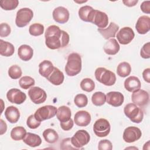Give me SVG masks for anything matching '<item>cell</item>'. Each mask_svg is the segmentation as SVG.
<instances>
[{
    "mask_svg": "<svg viewBox=\"0 0 150 150\" xmlns=\"http://www.w3.org/2000/svg\"><path fill=\"white\" fill-rule=\"evenodd\" d=\"M44 26L39 23H35L32 24L29 28L30 35L34 36L42 35L44 32Z\"/></svg>",
    "mask_w": 150,
    "mask_h": 150,
    "instance_id": "34",
    "label": "cell"
},
{
    "mask_svg": "<svg viewBox=\"0 0 150 150\" xmlns=\"http://www.w3.org/2000/svg\"><path fill=\"white\" fill-rule=\"evenodd\" d=\"M94 9L90 6L85 5L81 6L78 12L80 19L84 22H91Z\"/></svg>",
    "mask_w": 150,
    "mask_h": 150,
    "instance_id": "27",
    "label": "cell"
},
{
    "mask_svg": "<svg viewBox=\"0 0 150 150\" xmlns=\"http://www.w3.org/2000/svg\"><path fill=\"white\" fill-rule=\"evenodd\" d=\"M46 79L52 84L54 86H59L63 83L64 76L62 71H61L58 68L54 67L53 72Z\"/></svg>",
    "mask_w": 150,
    "mask_h": 150,
    "instance_id": "25",
    "label": "cell"
},
{
    "mask_svg": "<svg viewBox=\"0 0 150 150\" xmlns=\"http://www.w3.org/2000/svg\"><path fill=\"white\" fill-rule=\"evenodd\" d=\"M81 58L77 53H72L68 56L64 67L66 73L69 76H74L81 70Z\"/></svg>",
    "mask_w": 150,
    "mask_h": 150,
    "instance_id": "2",
    "label": "cell"
},
{
    "mask_svg": "<svg viewBox=\"0 0 150 150\" xmlns=\"http://www.w3.org/2000/svg\"><path fill=\"white\" fill-rule=\"evenodd\" d=\"M140 55L144 59H149L150 57V43L147 42L142 47L140 51Z\"/></svg>",
    "mask_w": 150,
    "mask_h": 150,
    "instance_id": "43",
    "label": "cell"
},
{
    "mask_svg": "<svg viewBox=\"0 0 150 150\" xmlns=\"http://www.w3.org/2000/svg\"><path fill=\"white\" fill-rule=\"evenodd\" d=\"M91 23L97 26L98 28H105L108 23V17L105 12L94 9Z\"/></svg>",
    "mask_w": 150,
    "mask_h": 150,
    "instance_id": "14",
    "label": "cell"
},
{
    "mask_svg": "<svg viewBox=\"0 0 150 150\" xmlns=\"http://www.w3.org/2000/svg\"><path fill=\"white\" fill-rule=\"evenodd\" d=\"M74 103L75 105L79 108L84 107L88 103L87 97L84 94H78L74 98Z\"/></svg>",
    "mask_w": 150,
    "mask_h": 150,
    "instance_id": "39",
    "label": "cell"
},
{
    "mask_svg": "<svg viewBox=\"0 0 150 150\" xmlns=\"http://www.w3.org/2000/svg\"><path fill=\"white\" fill-rule=\"evenodd\" d=\"M1 122V135H3L4 133L6 132V129H7V125L5 122L2 119L0 120Z\"/></svg>",
    "mask_w": 150,
    "mask_h": 150,
    "instance_id": "49",
    "label": "cell"
},
{
    "mask_svg": "<svg viewBox=\"0 0 150 150\" xmlns=\"http://www.w3.org/2000/svg\"><path fill=\"white\" fill-rule=\"evenodd\" d=\"M41 124V122L38 121L35 115L32 114L28 117L26 120V125L30 129H36L38 128Z\"/></svg>",
    "mask_w": 150,
    "mask_h": 150,
    "instance_id": "40",
    "label": "cell"
},
{
    "mask_svg": "<svg viewBox=\"0 0 150 150\" xmlns=\"http://www.w3.org/2000/svg\"><path fill=\"white\" fill-rule=\"evenodd\" d=\"M118 42L121 45L129 44L134 38L135 33L130 27H124L121 28L117 34Z\"/></svg>",
    "mask_w": 150,
    "mask_h": 150,
    "instance_id": "11",
    "label": "cell"
},
{
    "mask_svg": "<svg viewBox=\"0 0 150 150\" xmlns=\"http://www.w3.org/2000/svg\"><path fill=\"white\" fill-rule=\"evenodd\" d=\"M15 52L13 45L6 41L2 39L0 40V54L1 55L5 57L11 56Z\"/></svg>",
    "mask_w": 150,
    "mask_h": 150,
    "instance_id": "29",
    "label": "cell"
},
{
    "mask_svg": "<svg viewBox=\"0 0 150 150\" xmlns=\"http://www.w3.org/2000/svg\"><path fill=\"white\" fill-rule=\"evenodd\" d=\"M120 46L117 40L114 38L110 39L104 45V52L108 55H115L120 50Z\"/></svg>",
    "mask_w": 150,
    "mask_h": 150,
    "instance_id": "21",
    "label": "cell"
},
{
    "mask_svg": "<svg viewBox=\"0 0 150 150\" xmlns=\"http://www.w3.org/2000/svg\"><path fill=\"white\" fill-rule=\"evenodd\" d=\"M33 17V12L28 8H23L19 9L16 13L15 23L19 28L26 26Z\"/></svg>",
    "mask_w": 150,
    "mask_h": 150,
    "instance_id": "5",
    "label": "cell"
},
{
    "mask_svg": "<svg viewBox=\"0 0 150 150\" xmlns=\"http://www.w3.org/2000/svg\"><path fill=\"white\" fill-rule=\"evenodd\" d=\"M19 84L22 88L26 90L34 86L35 81L30 76H23L19 80Z\"/></svg>",
    "mask_w": 150,
    "mask_h": 150,
    "instance_id": "37",
    "label": "cell"
},
{
    "mask_svg": "<svg viewBox=\"0 0 150 150\" xmlns=\"http://www.w3.org/2000/svg\"><path fill=\"white\" fill-rule=\"evenodd\" d=\"M22 74L21 68L18 65H12L8 69V75L12 79H18L21 77Z\"/></svg>",
    "mask_w": 150,
    "mask_h": 150,
    "instance_id": "38",
    "label": "cell"
},
{
    "mask_svg": "<svg viewBox=\"0 0 150 150\" xmlns=\"http://www.w3.org/2000/svg\"><path fill=\"white\" fill-rule=\"evenodd\" d=\"M119 26L114 22H111L108 26L106 28H98L97 30L103 36L105 39H108L111 38H114L118 30H119Z\"/></svg>",
    "mask_w": 150,
    "mask_h": 150,
    "instance_id": "19",
    "label": "cell"
},
{
    "mask_svg": "<svg viewBox=\"0 0 150 150\" xmlns=\"http://www.w3.org/2000/svg\"><path fill=\"white\" fill-rule=\"evenodd\" d=\"M52 15L54 21L62 24L67 22L70 17L69 11L63 6H58L53 11Z\"/></svg>",
    "mask_w": 150,
    "mask_h": 150,
    "instance_id": "15",
    "label": "cell"
},
{
    "mask_svg": "<svg viewBox=\"0 0 150 150\" xmlns=\"http://www.w3.org/2000/svg\"><path fill=\"white\" fill-rule=\"evenodd\" d=\"M111 129L109 121L105 118H100L96 121L93 125V131L98 137L107 136Z\"/></svg>",
    "mask_w": 150,
    "mask_h": 150,
    "instance_id": "8",
    "label": "cell"
},
{
    "mask_svg": "<svg viewBox=\"0 0 150 150\" xmlns=\"http://www.w3.org/2000/svg\"><path fill=\"white\" fill-rule=\"evenodd\" d=\"M43 137L45 140L50 144L56 142L59 139V135L57 132L52 128H47L43 132Z\"/></svg>",
    "mask_w": 150,
    "mask_h": 150,
    "instance_id": "31",
    "label": "cell"
},
{
    "mask_svg": "<svg viewBox=\"0 0 150 150\" xmlns=\"http://www.w3.org/2000/svg\"><path fill=\"white\" fill-rule=\"evenodd\" d=\"M11 32L10 26L6 23H2L0 25V36L6 37L9 35Z\"/></svg>",
    "mask_w": 150,
    "mask_h": 150,
    "instance_id": "42",
    "label": "cell"
},
{
    "mask_svg": "<svg viewBox=\"0 0 150 150\" xmlns=\"http://www.w3.org/2000/svg\"><path fill=\"white\" fill-rule=\"evenodd\" d=\"M131 100L134 104L139 107L146 105L149 102V96L146 91L139 89L132 93Z\"/></svg>",
    "mask_w": 150,
    "mask_h": 150,
    "instance_id": "12",
    "label": "cell"
},
{
    "mask_svg": "<svg viewBox=\"0 0 150 150\" xmlns=\"http://www.w3.org/2000/svg\"><path fill=\"white\" fill-rule=\"evenodd\" d=\"M96 80L107 86H111L116 82L115 73L104 67H98L94 72Z\"/></svg>",
    "mask_w": 150,
    "mask_h": 150,
    "instance_id": "3",
    "label": "cell"
},
{
    "mask_svg": "<svg viewBox=\"0 0 150 150\" xmlns=\"http://www.w3.org/2000/svg\"><path fill=\"white\" fill-rule=\"evenodd\" d=\"M124 101V97L123 94L118 91H110L106 94V102L113 106L120 107Z\"/></svg>",
    "mask_w": 150,
    "mask_h": 150,
    "instance_id": "16",
    "label": "cell"
},
{
    "mask_svg": "<svg viewBox=\"0 0 150 150\" xmlns=\"http://www.w3.org/2000/svg\"><path fill=\"white\" fill-rule=\"evenodd\" d=\"M45 38L46 46L52 50L66 47L70 40L69 34L56 25H50L46 29Z\"/></svg>",
    "mask_w": 150,
    "mask_h": 150,
    "instance_id": "1",
    "label": "cell"
},
{
    "mask_svg": "<svg viewBox=\"0 0 150 150\" xmlns=\"http://www.w3.org/2000/svg\"><path fill=\"white\" fill-rule=\"evenodd\" d=\"M81 88L86 92H91L95 88L94 81L90 78L83 79L80 82Z\"/></svg>",
    "mask_w": 150,
    "mask_h": 150,
    "instance_id": "35",
    "label": "cell"
},
{
    "mask_svg": "<svg viewBox=\"0 0 150 150\" xmlns=\"http://www.w3.org/2000/svg\"><path fill=\"white\" fill-rule=\"evenodd\" d=\"M18 54L21 60L26 62L32 58L33 50L30 46L28 45H22L18 48Z\"/></svg>",
    "mask_w": 150,
    "mask_h": 150,
    "instance_id": "23",
    "label": "cell"
},
{
    "mask_svg": "<svg viewBox=\"0 0 150 150\" xmlns=\"http://www.w3.org/2000/svg\"><path fill=\"white\" fill-rule=\"evenodd\" d=\"M91 101L96 106L103 105L106 101V95L101 91L95 92L92 95Z\"/></svg>",
    "mask_w": 150,
    "mask_h": 150,
    "instance_id": "33",
    "label": "cell"
},
{
    "mask_svg": "<svg viewBox=\"0 0 150 150\" xmlns=\"http://www.w3.org/2000/svg\"><path fill=\"white\" fill-rule=\"evenodd\" d=\"M135 29L139 34L144 35L148 33L150 29V18L146 15L140 16L135 24Z\"/></svg>",
    "mask_w": 150,
    "mask_h": 150,
    "instance_id": "17",
    "label": "cell"
},
{
    "mask_svg": "<svg viewBox=\"0 0 150 150\" xmlns=\"http://www.w3.org/2000/svg\"><path fill=\"white\" fill-rule=\"evenodd\" d=\"M98 149L99 150H111L112 149V145L108 139H102L98 142Z\"/></svg>",
    "mask_w": 150,
    "mask_h": 150,
    "instance_id": "41",
    "label": "cell"
},
{
    "mask_svg": "<svg viewBox=\"0 0 150 150\" xmlns=\"http://www.w3.org/2000/svg\"><path fill=\"white\" fill-rule=\"evenodd\" d=\"M54 68V67L50 61L45 60L39 64V73L42 76L47 78L53 72Z\"/></svg>",
    "mask_w": 150,
    "mask_h": 150,
    "instance_id": "24",
    "label": "cell"
},
{
    "mask_svg": "<svg viewBox=\"0 0 150 150\" xmlns=\"http://www.w3.org/2000/svg\"><path fill=\"white\" fill-rule=\"evenodd\" d=\"M124 87L129 92H134L141 88V84L139 79L135 76H130L124 81Z\"/></svg>",
    "mask_w": 150,
    "mask_h": 150,
    "instance_id": "20",
    "label": "cell"
},
{
    "mask_svg": "<svg viewBox=\"0 0 150 150\" xmlns=\"http://www.w3.org/2000/svg\"><path fill=\"white\" fill-rule=\"evenodd\" d=\"M28 96L30 100L36 104L44 103L47 98L46 91L39 87H32L28 91Z\"/></svg>",
    "mask_w": 150,
    "mask_h": 150,
    "instance_id": "9",
    "label": "cell"
},
{
    "mask_svg": "<svg viewBox=\"0 0 150 150\" xmlns=\"http://www.w3.org/2000/svg\"><path fill=\"white\" fill-rule=\"evenodd\" d=\"M26 133V130L24 127L21 126L15 127L11 131V137L15 141H19L23 139Z\"/></svg>",
    "mask_w": 150,
    "mask_h": 150,
    "instance_id": "30",
    "label": "cell"
},
{
    "mask_svg": "<svg viewBox=\"0 0 150 150\" xmlns=\"http://www.w3.org/2000/svg\"><path fill=\"white\" fill-rule=\"evenodd\" d=\"M142 77L144 80L148 83H150V69H145L142 72Z\"/></svg>",
    "mask_w": 150,
    "mask_h": 150,
    "instance_id": "47",
    "label": "cell"
},
{
    "mask_svg": "<svg viewBox=\"0 0 150 150\" xmlns=\"http://www.w3.org/2000/svg\"><path fill=\"white\" fill-rule=\"evenodd\" d=\"M90 139V136L88 132L84 129H80L71 138V142L75 148L79 149L87 145Z\"/></svg>",
    "mask_w": 150,
    "mask_h": 150,
    "instance_id": "7",
    "label": "cell"
},
{
    "mask_svg": "<svg viewBox=\"0 0 150 150\" xmlns=\"http://www.w3.org/2000/svg\"><path fill=\"white\" fill-rule=\"evenodd\" d=\"M138 1V0H124L122 1V2L124 4L127 6L129 7H132L135 6L137 3Z\"/></svg>",
    "mask_w": 150,
    "mask_h": 150,
    "instance_id": "48",
    "label": "cell"
},
{
    "mask_svg": "<svg viewBox=\"0 0 150 150\" xmlns=\"http://www.w3.org/2000/svg\"><path fill=\"white\" fill-rule=\"evenodd\" d=\"M140 8L141 11L144 13L149 14L150 13V1H146L142 2L140 6Z\"/></svg>",
    "mask_w": 150,
    "mask_h": 150,
    "instance_id": "46",
    "label": "cell"
},
{
    "mask_svg": "<svg viewBox=\"0 0 150 150\" xmlns=\"http://www.w3.org/2000/svg\"><path fill=\"white\" fill-rule=\"evenodd\" d=\"M131 71V67L130 64L126 62L120 63L117 68V74L121 77H125L129 76Z\"/></svg>",
    "mask_w": 150,
    "mask_h": 150,
    "instance_id": "32",
    "label": "cell"
},
{
    "mask_svg": "<svg viewBox=\"0 0 150 150\" xmlns=\"http://www.w3.org/2000/svg\"><path fill=\"white\" fill-rule=\"evenodd\" d=\"M6 98L11 103L21 104L26 100V95L19 89L11 88L7 92Z\"/></svg>",
    "mask_w": 150,
    "mask_h": 150,
    "instance_id": "13",
    "label": "cell"
},
{
    "mask_svg": "<svg viewBox=\"0 0 150 150\" xmlns=\"http://www.w3.org/2000/svg\"><path fill=\"white\" fill-rule=\"evenodd\" d=\"M18 0H2L0 1V6L5 11H12L15 9L18 5Z\"/></svg>",
    "mask_w": 150,
    "mask_h": 150,
    "instance_id": "36",
    "label": "cell"
},
{
    "mask_svg": "<svg viewBox=\"0 0 150 150\" xmlns=\"http://www.w3.org/2000/svg\"><path fill=\"white\" fill-rule=\"evenodd\" d=\"M23 141L30 147H36L42 144V139L40 136L31 132L26 133L23 139Z\"/></svg>",
    "mask_w": 150,
    "mask_h": 150,
    "instance_id": "26",
    "label": "cell"
},
{
    "mask_svg": "<svg viewBox=\"0 0 150 150\" xmlns=\"http://www.w3.org/2000/svg\"><path fill=\"white\" fill-rule=\"evenodd\" d=\"M74 125V122L71 118H70L69 121L66 122H60V125L61 128L64 130V131H69L70 130Z\"/></svg>",
    "mask_w": 150,
    "mask_h": 150,
    "instance_id": "45",
    "label": "cell"
},
{
    "mask_svg": "<svg viewBox=\"0 0 150 150\" xmlns=\"http://www.w3.org/2000/svg\"><path fill=\"white\" fill-rule=\"evenodd\" d=\"M91 117L90 114L84 110L77 111L74 117V122L80 127H86L91 122Z\"/></svg>",
    "mask_w": 150,
    "mask_h": 150,
    "instance_id": "18",
    "label": "cell"
},
{
    "mask_svg": "<svg viewBox=\"0 0 150 150\" xmlns=\"http://www.w3.org/2000/svg\"><path fill=\"white\" fill-rule=\"evenodd\" d=\"M5 116L6 120L12 124L18 122L20 118V112L19 110L14 106L8 107L5 111Z\"/></svg>",
    "mask_w": 150,
    "mask_h": 150,
    "instance_id": "22",
    "label": "cell"
},
{
    "mask_svg": "<svg viewBox=\"0 0 150 150\" xmlns=\"http://www.w3.org/2000/svg\"><path fill=\"white\" fill-rule=\"evenodd\" d=\"M124 112L132 122L140 123L144 118V112L136 104L128 103L124 107Z\"/></svg>",
    "mask_w": 150,
    "mask_h": 150,
    "instance_id": "4",
    "label": "cell"
},
{
    "mask_svg": "<svg viewBox=\"0 0 150 150\" xmlns=\"http://www.w3.org/2000/svg\"><path fill=\"white\" fill-rule=\"evenodd\" d=\"M71 112L69 107L62 105L57 109L56 117L60 122H63L69 121L71 118Z\"/></svg>",
    "mask_w": 150,
    "mask_h": 150,
    "instance_id": "28",
    "label": "cell"
},
{
    "mask_svg": "<svg viewBox=\"0 0 150 150\" xmlns=\"http://www.w3.org/2000/svg\"><path fill=\"white\" fill-rule=\"evenodd\" d=\"M142 132L141 129L134 126L126 128L123 132V139L127 143L134 142L141 138Z\"/></svg>",
    "mask_w": 150,
    "mask_h": 150,
    "instance_id": "10",
    "label": "cell"
},
{
    "mask_svg": "<svg viewBox=\"0 0 150 150\" xmlns=\"http://www.w3.org/2000/svg\"><path fill=\"white\" fill-rule=\"evenodd\" d=\"M60 149H76L75 148L71 142V138H67L62 140L60 143Z\"/></svg>",
    "mask_w": 150,
    "mask_h": 150,
    "instance_id": "44",
    "label": "cell"
},
{
    "mask_svg": "<svg viewBox=\"0 0 150 150\" xmlns=\"http://www.w3.org/2000/svg\"><path fill=\"white\" fill-rule=\"evenodd\" d=\"M56 113L57 108L55 106L47 105L39 108L35 112L34 115L38 121L42 122L54 117Z\"/></svg>",
    "mask_w": 150,
    "mask_h": 150,
    "instance_id": "6",
    "label": "cell"
}]
</instances>
